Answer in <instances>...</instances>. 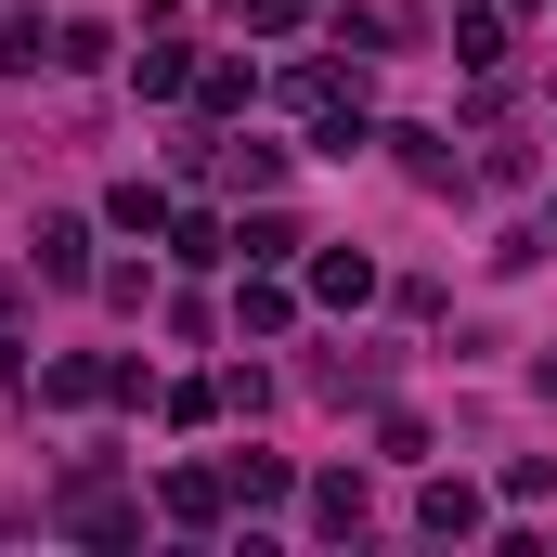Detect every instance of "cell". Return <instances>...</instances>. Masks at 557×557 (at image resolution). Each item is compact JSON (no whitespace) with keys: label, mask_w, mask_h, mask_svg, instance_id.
<instances>
[{"label":"cell","mask_w":557,"mask_h":557,"mask_svg":"<svg viewBox=\"0 0 557 557\" xmlns=\"http://www.w3.org/2000/svg\"><path fill=\"white\" fill-rule=\"evenodd\" d=\"M389 143H403V169H416V182H454V143H441V131H389Z\"/></svg>","instance_id":"18"},{"label":"cell","mask_w":557,"mask_h":557,"mask_svg":"<svg viewBox=\"0 0 557 557\" xmlns=\"http://www.w3.org/2000/svg\"><path fill=\"white\" fill-rule=\"evenodd\" d=\"M169 247L208 273V260H234V221H221V208H169Z\"/></svg>","instance_id":"10"},{"label":"cell","mask_w":557,"mask_h":557,"mask_svg":"<svg viewBox=\"0 0 557 557\" xmlns=\"http://www.w3.org/2000/svg\"><path fill=\"white\" fill-rule=\"evenodd\" d=\"M311 13H324V0H247V26H260V39H285V26H311Z\"/></svg>","instance_id":"19"},{"label":"cell","mask_w":557,"mask_h":557,"mask_svg":"<svg viewBox=\"0 0 557 557\" xmlns=\"http://www.w3.org/2000/svg\"><path fill=\"white\" fill-rule=\"evenodd\" d=\"M39 403L52 416H91V403H117V363L104 350H65V363H39Z\"/></svg>","instance_id":"2"},{"label":"cell","mask_w":557,"mask_h":557,"mask_svg":"<svg viewBox=\"0 0 557 557\" xmlns=\"http://www.w3.org/2000/svg\"><path fill=\"white\" fill-rule=\"evenodd\" d=\"M104 221H117V234H169V195H156V182H117Z\"/></svg>","instance_id":"16"},{"label":"cell","mask_w":557,"mask_h":557,"mask_svg":"<svg viewBox=\"0 0 557 557\" xmlns=\"http://www.w3.org/2000/svg\"><path fill=\"white\" fill-rule=\"evenodd\" d=\"M208 169H221L234 195H273V182H285V156H273V143H208Z\"/></svg>","instance_id":"12"},{"label":"cell","mask_w":557,"mask_h":557,"mask_svg":"<svg viewBox=\"0 0 557 557\" xmlns=\"http://www.w3.org/2000/svg\"><path fill=\"white\" fill-rule=\"evenodd\" d=\"M285 324H298V285L247 260V337H285Z\"/></svg>","instance_id":"13"},{"label":"cell","mask_w":557,"mask_h":557,"mask_svg":"<svg viewBox=\"0 0 557 557\" xmlns=\"http://www.w3.org/2000/svg\"><path fill=\"white\" fill-rule=\"evenodd\" d=\"M234 260H260V273H285V260H311V234H298L285 208H260V221L234 234Z\"/></svg>","instance_id":"9"},{"label":"cell","mask_w":557,"mask_h":557,"mask_svg":"<svg viewBox=\"0 0 557 557\" xmlns=\"http://www.w3.org/2000/svg\"><path fill=\"white\" fill-rule=\"evenodd\" d=\"M195 104H208V117H247V104H260V78L221 52V65H195Z\"/></svg>","instance_id":"14"},{"label":"cell","mask_w":557,"mask_h":557,"mask_svg":"<svg viewBox=\"0 0 557 557\" xmlns=\"http://www.w3.org/2000/svg\"><path fill=\"white\" fill-rule=\"evenodd\" d=\"M52 519H65V532H78V545H131L143 519H131V493H117V480H104V467H78V480H65V506H52Z\"/></svg>","instance_id":"1"},{"label":"cell","mask_w":557,"mask_h":557,"mask_svg":"<svg viewBox=\"0 0 557 557\" xmlns=\"http://www.w3.org/2000/svg\"><path fill=\"white\" fill-rule=\"evenodd\" d=\"M480 519H493V506H480L467 480H416V532H428V545H467Z\"/></svg>","instance_id":"4"},{"label":"cell","mask_w":557,"mask_h":557,"mask_svg":"<svg viewBox=\"0 0 557 557\" xmlns=\"http://www.w3.org/2000/svg\"><path fill=\"white\" fill-rule=\"evenodd\" d=\"M506 39H519V26H506V0H467V13H454V52H467L480 78L506 65Z\"/></svg>","instance_id":"8"},{"label":"cell","mask_w":557,"mask_h":557,"mask_svg":"<svg viewBox=\"0 0 557 557\" xmlns=\"http://www.w3.org/2000/svg\"><path fill=\"white\" fill-rule=\"evenodd\" d=\"M156 506H169L182 532H208V519L234 506V480H221V467H169V480H156Z\"/></svg>","instance_id":"5"},{"label":"cell","mask_w":557,"mask_h":557,"mask_svg":"<svg viewBox=\"0 0 557 557\" xmlns=\"http://www.w3.org/2000/svg\"><path fill=\"white\" fill-rule=\"evenodd\" d=\"M221 480H234V506H285V493H298V480H285V454H234Z\"/></svg>","instance_id":"15"},{"label":"cell","mask_w":557,"mask_h":557,"mask_svg":"<svg viewBox=\"0 0 557 557\" xmlns=\"http://www.w3.org/2000/svg\"><path fill=\"white\" fill-rule=\"evenodd\" d=\"M131 78H143V91H156V104H169V91H195V39H182V26H143Z\"/></svg>","instance_id":"6"},{"label":"cell","mask_w":557,"mask_h":557,"mask_svg":"<svg viewBox=\"0 0 557 557\" xmlns=\"http://www.w3.org/2000/svg\"><path fill=\"white\" fill-rule=\"evenodd\" d=\"M532 389H545V403H557V350H545V363H532Z\"/></svg>","instance_id":"20"},{"label":"cell","mask_w":557,"mask_h":557,"mask_svg":"<svg viewBox=\"0 0 557 557\" xmlns=\"http://www.w3.org/2000/svg\"><path fill=\"white\" fill-rule=\"evenodd\" d=\"M39 52H52V26H39V13H0V78H26Z\"/></svg>","instance_id":"17"},{"label":"cell","mask_w":557,"mask_h":557,"mask_svg":"<svg viewBox=\"0 0 557 557\" xmlns=\"http://www.w3.org/2000/svg\"><path fill=\"white\" fill-rule=\"evenodd\" d=\"M311 298H324V311H363V298H376V260H363V247H311Z\"/></svg>","instance_id":"7"},{"label":"cell","mask_w":557,"mask_h":557,"mask_svg":"<svg viewBox=\"0 0 557 557\" xmlns=\"http://www.w3.org/2000/svg\"><path fill=\"white\" fill-rule=\"evenodd\" d=\"M26 273L39 285H91V221H39L26 234Z\"/></svg>","instance_id":"3"},{"label":"cell","mask_w":557,"mask_h":557,"mask_svg":"<svg viewBox=\"0 0 557 557\" xmlns=\"http://www.w3.org/2000/svg\"><path fill=\"white\" fill-rule=\"evenodd\" d=\"M311 532H337V545L363 532V480H350V467H324V480H311Z\"/></svg>","instance_id":"11"}]
</instances>
